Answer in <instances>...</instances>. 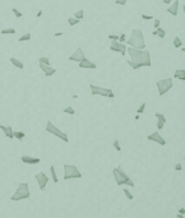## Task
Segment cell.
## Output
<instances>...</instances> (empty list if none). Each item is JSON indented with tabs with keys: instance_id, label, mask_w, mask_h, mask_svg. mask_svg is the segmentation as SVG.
I'll return each instance as SVG.
<instances>
[{
	"instance_id": "8",
	"label": "cell",
	"mask_w": 185,
	"mask_h": 218,
	"mask_svg": "<svg viewBox=\"0 0 185 218\" xmlns=\"http://www.w3.org/2000/svg\"><path fill=\"white\" fill-rule=\"evenodd\" d=\"M172 78H165V79H160L157 82V91L160 96H163L167 92H170L172 89Z\"/></svg>"
},
{
	"instance_id": "14",
	"label": "cell",
	"mask_w": 185,
	"mask_h": 218,
	"mask_svg": "<svg viewBox=\"0 0 185 218\" xmlns=\"http://www.w3.org/2000/svg\"><path fill=\"white\" fill-rule=\"evenodd\" d=\"M79 65H78V67H79L81 69H96L97 68V65L93 63V61H91V60H88L87 57H84V59H82L79 63H78Z\"/></svg>"
},
{
	"instance_id": "15",
	"label": "cell",
	"mask_w": 185,
	"mask_h": 218,
	"mask_svg": "<svg viewBox=\"0 0 185 218\" xmlns=\"http://www.w3.org/2000/svg\"><path fill=\"white\" fill-rule=\"evenodd\" d=\"M20 161L23 163H27V165H37L41 162V159L38 157H31V156H22L20 157Z\"/></svg>"
},
{
	"instance_id": "29",
	"label": "cell",
	"mask_w": 185,
	"mask_h": 218,
	"mask_svg": "<svg viewBox=\"0 0 185 218\" xmlns=\"http://www.w3.org/2000/svg\"><path fill=\"white\" fill-rule=\"evenodd\" d=\"M156 118H157V120L162 121V122H165L166 124V118H165V115L161 114V112H156Z\"/></svg>"
},
{
	"instance_id": "3",
	"label": "cell",
	"mask_w": 185,
	"mask_h": 218,
	"mask_svg": "<svg viewBox=\"0 0 185 218\" xmlns=\"http://www.w3.org/2000/svg\"><path fill=\"white\" fill-rule=\"evenodd\" d=\"M112 175L115 177V183L118 186H123V185H128V186H134V183L130 180L129 175L122 169V166H118L112 170Z\"/></svg>"
},
{
	"instance_id": "1",
	"label": "cell",
	"mask_w": 185,
	"mask_h": 218,
	"mask_svg": "<svg viewBox=\"0 0 185 218\" xmlns=\"http://www.w3.org/2000/svg\"><path fill=\"white\" fill-rule=\"evenodd\" d=\"M126 53L130 56V60H128V64L130 65L133 70H138L143 67H152L151 54L146 49H136V47H126Z\"/></svg>"
},
{
	"instance_id": "24",
	"label": "cell",
	"mask_w": 185,
	"mask_h": 218,
	"mask_svg": "<svg viewBox=\"0 0 185 218\" xmlns=\"http://www.w3.org/2000/svg\"><path fill=\"white\" fill-rule=\"evenodd\" d=\"M172 45L176 47V49H180L181 47V45H183V42H181V40H180V37L179 36H176V37L174 38V42H172Z\"/></svg>"
},
{
	"instance_id": "27",
	"label": "cell",
	"mask_w": 185,
	"mask_h": 218,
	"mask_svg": "<svg viewBox=\"0 0 185 218\" xmlns=\"http://www.w3.org/2000/svg\"><path fill=\"white\" fill-rule=\"evenodd\" d=\"M14 33H16L14 28H5V30H2V35H14Z\"/></svg>"
},
{
	"instance_id": "20",
	"label": "cell",
	"mask_w": 185,
	"mask_h": 218,
	"mask_svg": "<svg viewBox=\"0 0 185 218\" xmlns=\"http://www.w3.org/2000/svg\"><path fill=\"white\" fill-rule=\"evenodd\" d=\"M50 175H51V180H53V183L55 184H58V175H56V170H55V166H50Z\"/></svg>"
},
{
	"instance_id": "33",
	"label": "cell",
	"mask_w": 185,
	"mask_h": 218,
	"mask_svg": "<svg viewBox=\"0 0 185 218\" xmlns=\"http://www.w3.org/2000/svg\"><path fill=\"white\" fill-rule=\"evenodd\" d=\"M12 10H13V13H14V16H16L17 18H22V16H23V14H22V13H20V12L18 10V9H16V8H13Z\"/></svg>"
},
{
	"instance_id": "41",
	"label": "cell",
	"mask_w": 185,
	"mask_h": 218,
	"mask_svg": "<svg viewBox=\"0 0 185 218\" xmlns=\"http://www.w3.org/2000/svg\"><path fill=\"white\" fill-rule=\"evenodd\" d=\"M175 170H176V171H181V163H177V165L175 166Z\"/></svg>"
},
{
	"instance_id": "31",
	"label": "cell",
	"mask_w": 185,
	"mask_h": 218,
	"mask_svg": "<svg viewBox=\"0 0 185 218\" xmlns=\"http://www.w3.org/2000/svg\"><path fill=\"white\" fill-rule=\"evenodd\" d=\"M38 63H42V64H47V65H50V59L47 56H41L40 59H38Z\"/></svg>"
},
{
	"instance_id": "42",
	"label": "cell",
	"mask_w": 185,
	"mask_h": 218,
	"mask_svg": "<svg viewBox=\"0 0 185 218\" xmlns=\"http://www.w3.org/2000/svg\"><path fill=\"white\" fill-rule=\"evenodd\" d=\"M162 2H163V4H170L172 0H162Z\"/></svg>"
},
{
	"instance_id": "4",
	"label": "cell",
	"mask_w": 185,
	"mask_h": 218,
	"mask_svg": "<svg viewBox=\"0 0 185 218\" xmlns=\"http://www.w3.org/2000/svg\"><path fill=\"white\" fill-rule=\"evenodd\" d=\"M31 197V191H30V185L27 183H20L17 187L16 193H14L12 197H10V200L12 202H19V200H24V199H28Z\"/></svg>"
},
{
	"instance_id": "5",
	"label": "cell",
	"mask_w": 185,
	"mask_h": 218,
	"mask_svg": "<svg viewBox=\"0 0 185 218\" xmlns=\"http://www.w3.org/2000/svg\"><path fill=\"white\" fill-rule=\"evenodd\" d=\"M46 132L47 133H50V134H53V135H55L56 138H59V139H61L63 142H65V143H68L69 142V138H68V134L67 133H64L63 130H60L58 126H56L53 121H47L46 122Z\"/></svg>"
},
{
	"instance_id": "22",
	"label": "cell",
	"mask_w": 185,
	"mask_h": 218,
	"mask_svg": "<svg viewBox=\"0 0 185 218\" xmlns=\"http://www.w3.org/2000/svg\"><path fill=\"white\" fill-rule=\"evenodd\" d=\"M13 136L17 138V139H19V140H23L24 136H26V134H24L23 132H13Z\"/></svg>"
},
{
	"instance_id": "40",
	"label": "cell",
	"mask_w": 185,
	"mask_h": 218,
	"mask_svg": "<svg viewBox=\"0 0 185 218\" xmlns=\"http://www.w3.org/2000/svg\"><path fill=\"white\" fill-rule=\"evenodd\" d=\"M119 35H109V40H118Z\"/></svg>"
},
{
	"instance_id": "17",
	"label": "cell",
	"mask_w": 185,
	"mask_h": 218,
	"mask_svg": "<svg viewBox=\"0 0 185 218\" xmlns=\"http://www.w3.org/2000/svg\"><path fill=\"white\" fill-rule=\"evenodd\" d=\"M0 129L3 130V133H4V135L5 136H8L9 139H13V132L14 130L12 129V126H9V125H0Z\"/></svg>"
},
{
	"instance_id": "44",
	"label": "cell",
	"mask_w": 185,
	"mask_h": 218,
	"mask_svg": "<svg viewBox=\"0 0 185 218\" xmlns=\"http://www.w3.org/2000/svg\"><path fill=\"white\" fill-rule=\"evenodd\" d=\"M176 218H184V214H181V213H177Z\"/></svg>"
},
{
	"instance_id": "38",
	"label": "cell",
	"mask_w": 185,
	"mask_h": 218,
	"mask_svg": "<svg viewBox=\"0 0 185 218\" xmlns=\"http://www.w3.org/2000/svg\"><path fill=\"white\" fill-rule=\"evenodd\" d=\"M153 26H154V28H157V27H160V24H161V22H160V19H157V18H156V19H153Z\"/></svg>"
},
{
	"instance_id": "35",
	"label": "cell",
	"mask_w": 185,
	"mask_h": 218,
	"mask_svg": "<svg viewBox=\"0 0 185 218\" xmlns=\"http://www.w3.org/2000/svg\"><path fill=\"white\" fill-rule=\"evenodd\" d=\"M118 41L119 42H125L126 41V35H124V33H122V35H119V38H118Z\"/></svg>"
},
{
	"instance_id": "43",
	"label": "cell",
	"mask_w": 185,
	"mask_h": 218,
	"mask_svg": "<svg viewBox=\"0 0 185 218\" xmlns=\"http://www.w3.org/2000/svg\"><path fill=\"white\" fill-rule=\"evenodd\" d=\"M179 213H181V214H185V209H184V208H180V209H179Z\"/></svg>"
},
{
	"instance_id": "37",
	"label": "cell",
	"mask_w": 185,
	"mask_h": 218,
	"mask_svg": "<svg viewBox=\"0 0 185 218\" xmlns=\"http://www.w3.org/2000/svg\"><path fill=\"white\" fill-rule=\"evenodd\" d=\"M163 125H165V122H162V121L157 120V130H161V129H163Z\"/></svg>"
},
{
	"instance_id": "36",
	"label": "cell",
	"mask_w": 185,
	"mask_h": 218,
	"mask_svg": "<svg viewBox=\"0 0 185 218\" xmlns=\"http://www.w3.org/2000/svg\"><path fill=\"white\" fill-rule=\"evenodd\" d=\"M142 19H144V20H151L153 19L152 16H147V14H142Z\"/></svg>"
},
{
	"instance_id": "34",
	"label": "cell",
	"mask_w": 185,
	"mask_h": 218,
	"mask_svg": "<svg viewBox=\"0 0 185 218\" xmlns=\"http://www.w3.org/2000/svg\"><path fill=\"white\" fill-rule=\"evenodd\" d=\"M144 108H146V104L143 102V104H142V105L139 106V108H138V111H137V112H138V115H140V114H143V112H144Z\"/></svg>"
},
{
	"instance_id": "19",
	"label": "cell",
	"mask_w": 185,
	"mask_h": 218,
	"mask_svg": "<svg viewBox=\"0 0 185 218\" xmlns=\"http://www.w3.org/2000/svg\"><path fill=\"white\" fill-rule=\"evenodd\" d=\"M10 63H12V65H14V67L18 68V69H23L24 68V64L20 60L16 59V57H10Z\"/></svg>"
},
{
	"instance_id": "23",
	"label": "cell",
	"mask_w": 185,
	"mask_h": 218,
	"mask_svg": "<svg viewBox=\"0 0 185 218\" xmlns=\"http://www.w3.org/2000/svg\"><path fill=\"white\" fill-rule=\"evenodd\" d=\"M32 38V36H31V33H24L23 36H20L19 37V42H26V41H30Z\"/></svg>"
},
{
	"instance_id": "7",
	"label": "cell",
	"mask_w": 185,
	"mask_h": 218,
	"mask_svg": "<svg viewBox=\"0 0 185 218\" xmlns=\"http://www.w3.org/2000/svg\"><path fill=\"white\" fill-rule=\"evenodd\" d=\"M82 172L78 170V167L75 165H64V180L69 179H81Z\"/></svg>"
},
{
	"instance_id": "21",
	"label": "cell",
	"mask_w": 185,
	"mask_h": 218,
	"mask_svg": "<svg viewBox=\"0 0 185 218\" xmlns=\"http://www.w3.org/2000/svg\"><path fill=\"white\" fill-rule=\"evenodd\" d=\"M156 36H158L160 38H163L166 36V31L163 30V28H161V27H157L156 28Z\"/></svg>"
},
{
	"instance_id": "30",
	"label": "cell",
	"mask_w": 185,
	"mask_h": 218,
	"mask_svg": "<svg viewBox=\"0 0 185 218\" xmlns=\"http://www.w3.org/2000/svg\"><path fill=\"white\" fill-rule=\"evenodd\" d=\"M112 145L115 147V149L118 151V152H122V147H120V142H119V139H115L112 142Z\"/></svg>"
},
{
	"instance_id": "25",
	"label": "cell",
	"mask_w": 185,
	"mask_h": 218,
	"mask_svg": "<svg viewBox=\"0 0 185 218\" xmlns=\"http://www.w3.org/2000/svg\"><path fill=\"white\" fill-rule=\"evenodd\" d=\"M83 17H84V12H83V9L77 10V12L74 13V18H77V19L82 20V19H83Z\"/></svg>"
},
{
	"instance_id": "11",
	"label": "cell",
	"mask_w": 185,
	"mask_h": 218,
	"mask_svg": "<svg viewBox=\"0 0 185 218\" xmlns=\"http://www.w3.org/2000/svg\"><path fill=\"white\" fill-rule=\"evenodd\" d=\"M147 139H148L149 142H154V143H157V144H160V145H166V140L161 136V134H160L158 130H157V132H153L152 134H149V135L147 136Z\"/></svg>"
},
{
	"instance_id": "26",
	"label": "cell",
	"mask_w": 185,
	"mask_h": 218,
	"mask_svg": "<svg viewBox=\"0 0 185 218\" xmlns=\"http://www.w3.org/2000/svg\"><path fill=\"white\" fill-rule=\"evenodd\" d=\"M63 112H64V114H68V115H74V114H75V110H74L72 106H68V107L64 108Z\"/></svg>"
},
{
	"instance_id": "6",
	"label": "cell",
	"mask_w": 185,
	"mask_h": 218,
	"mask_svg": "<svg viewBox=\"0 0 185 218\" xmlns=\"http://www.w3.org/2000/svg\"><path fill=\"white\" fill-rule=\"evenodd\" d=\"M89 91L92 96H103V97H109L114 98L115 97V93L110 88H103V87L95 85V84H89Z\"/></svg>"
},
{
	"instance_id": "13",
	"label": "cell",
	"mask_w": 185,
	"mask_h": 218,
	"mask_svg": "<svg viewBox=\"0 0 185 218\" xmlns=\"http://www.w3.org/2000/svg\"><path fill=\"white\" fill-rule=\"evenodd\" d=\"M38 67H40V69H41L42 71H44V75H45V77H51V75H54L55 73H56V69L53 68L51 65L38 63Z\"/></svg>"
},
{
	"instance_id": "16",
	"label": "cell",
	"mask_w": 185,
	"mask_h": 218,
	"mask_svg": "<svg viewBox=\"0 0 185 218\" xmlns=\"http://www.w3.org/2000/svg\"><path fill=\"white\" fill-rule=\"evenodd\" d=\"M179 5H180V2L179 0H175V2L167 8V13L171 14V16H177V13H179Z\"/></svg>"
},
{
	"instance_id": "2",
	"label": "cell",
	"mask_w": 185,
	"mask_h": 218,
	"mask_svg": "<svg viewBox=\"0 0 185 218\" xmlns=\"http://www.w3.org/2000/svg\"><path fill=\"white\" fill-rule=\"evenodd\" d=\"M126 45H129L130 47L136 49H146V41H144V35L143 31L139 28H134L132 33L129 35V38H126Z\"/></svg>"
},
{
	"instance_id": "18",
	"label": "cell",
	"mask_w": 185,
	"mask_h": 218,
	"mask_svg": "<svg viewBox=\"0 0 185 218\" xmlns=\"http://www.w3.org/2000/svg\"><path fill=\"white\" fill-rule=\"evenodd\" d=\"M174 78L181 79V81H185V70H184V69H177V70H175Z\"/></svg>"
},
{
	"instance_id": "9",
	"label": "cell",
	"mask_w": 185,
	"mask_h": 218,
	"mask_svg": "<svg viewBox=\"0 0 185 218\" xmlns=\"http://www.w3.org/2000/svg\"><path fill=\"white\" fill-rule=\"evenodd\" d=\"M34 179H36V181H37L40 190H45L47 183L50 181V177H47V175L44 171H41V172H37L36 175H34Z\"/></svg>"
},
{
	"instance_id": "46",
	"label": "cell",
	"mask_w": 185,
	"mask_h": 218,
	"mask_svg": "<svg viewBox=\"0 0 185 218\" xmlns=\"http://www.w3.org/2000/svg\"><path fill=\"white\" fill-rule=\"evenodd\" d=\"M42 16V10H38V13H37V17H41Z\"/></svg>"
},
{
	"instance_id": "12",
	"label": "cell",
	"mask_w": 185,
	"mask_h": 218,
	"mask_svg": "<svg viewBox=\"0 0 185 218\" xmlns=\"http://www.w3.org/2000/svg\"><path fill=\"white\" fill-rule=\"evenodd\" d=\"M86 57V54H84V51H83V49H81V47H78L75 51L69 56V61H75V63H79L82 59H84Z\"/></svg>"
},
{
	"instance_id": "28",
	"label": "cell",
	"mask_w": 185,
	"mask_h": 218,
	"mask_svg": "<svg viewBox=\"0 0 185 218\" xmlns=\"http://www.w3.org/2000/svg\"><path fill=\"white\" fill-rule=\"evenodd\" d=\"M79 19H77V18H74V17H72V18H69L68 19V23L70 24V26H75V24H78V23H79Z\"/></svg>"
},
{
	"instance_id": "10",
	"label": "cell",
	"mask_w": 185,
	"mask_h": 218,
	"mask_svg": "<svg viewBox=\"0 0 185 218\" xmlns=\"http://www.w3.org/2000/svg\"><path fill=\"white\" fill-rule=\"evenodd\" d=\"M110 50L114 53H119L120 55H125L126 54V45H124L123 42H119L118 40H111Z\"/></svg>"
},
{
	"instance_id": "45",
	"label": "cell",
	"mask_w": 185,
	"mask_h": 218,
	"mask_svg": "<svg viewBox=\"0 0 185 218\" xmlns=\"http://www.w3.org/2000/svg\"><path fill=\"white\" fill-rule=\"evenodd\" d=\"M61 35H63L61 32H56V33H55V37H59V36H61Z\"/></svg>"
},
{
	"instance_id": "39",
	"label": "cell",
	"mask_w": 185,
	"mask_h": 218,
	"mask_svg": "<svg viewBox=\"0 0 185 218\" xmlns=\"http://www.w3.org/2000/svg\"><path fill=\"white\" fill-rule=\"evenodd\" d=\"M128 3V0H116V4L118 5H125Z\"/></svg>"
},
{
	"instance_id": "32",
	"label": "cell",
	"mask_w": 185,
	"mask_h": 218,
	"mask_svg": "<svg viewBox=\"0 0 185 218\" xmlns=\"http://www.w3.org/2000/svg\"><path fill=\"white\" fill-rule=\"evenodd\" d=\"M123 191H124V194H125V197H126L128 199H129V200H133V199H134V197H133V194H132V193H130L129 190H128V189H124V190H123Z\"/></svg>"
}]
</instances>
